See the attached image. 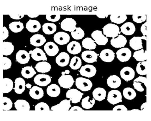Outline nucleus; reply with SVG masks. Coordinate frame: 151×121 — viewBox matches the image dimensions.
Segmentation results:
<instances>
[{
  "label": "nucleus",
  "mask_w": 151,
  "mask_h": 121,
  "mask_svg": "<svg viewBox=\"0 0 151 121\" xmlns=\"http://www.w3.org/2000/svg\"><path fill=\"white\" fill-rule=\"evenodd\" d=\"M103 30L105 37L109 38H116L121 33L118 26L114 24H108L105 25Z\"/></svg>",
  "instance_id": "f257e3e1"
},
{
  "label": "nucleus",
  "mask_w": 151,
  "mask_h": 121,
  "mask_svg": "<svg viewBox=\"0 0 151 121\" xmlns=\"http://www.w3.org/2000/svg\"><path fill=\"white\" fill-rule=\"evenodd\" d=\"M75 84L77 88L83 92L89 91L93 87L91 80L83 77H79L76 79Z\"/></svg>",
  "instance_id": "f03ea898"
},
{
  "label": "nucleus",
  "mask_w": 151,
  "mask_h": 121,
  "mask_svg": "<svg viewBox=\"0 0 151 121\" xmlns=\"http://www.w3.org/2000/svg\"><path fill=\"white\" fill-rule=\"evenodd\" d=\"M84 94L78 89H72L68 90L66 93V97L73 104H77L81 101Z\"/></svg>",
  "instance_id": "7ed1b4c3"
},
{
  "label": "nucleus",
  "mask_w": 151,
  "mask_h": 121,
  "mask_svg": "<svg viewBox=\"0 0 151 121\" xmlns=\"http://www.w3.org/2000/svg\"><path fill=\"white\" fill-rule=\"evenodd\" d=\"M107 101L113 105L122 102V97L121 92L115 89L110 91L108 94Z\"/></svg>",
  "instance_id": "20e7f679"
},
{
  "label": "nucleus",
  "mask_w": 151,
  "mask_h": 121,
  "mask_svg": "<svg viewBox=\"0 0 151 121\" xmlns=\"http://www.w3.org/2000/svg\"><path fill=\"white\" fill-rule=\"evenodd\" d=\"M58 83L63 88L70 89L74 83L73 76L69 74H62L58 79Z\"/></svg>",
  "instance_id": "39448f33"
},
{
  "label": "nucleus",
  "mask_w": 151,
  "mask_h": 121,
  "mask_svg": "<svg viewBox=\"0 0 151 121\" xmlns=\"http://www.w3.org/2000/svg\"><path fill=\"white\" fill-rule=\"evenodd\" d=\"M77 23L72 18H67L61 22L60 28L64 31L72 32L76 29Z\"/></svg>",
  "instance_id": "423d86ee"
},
{
  "label": "nucleus",
  "mask_w": 151,
  "mask_h": 121,
  "mask_svg": "<svg viewBox=\"0 0 151 121\" xmlns=\"http://www.w3.org/2000/svg\"><path fill=\"white\" fill-rule=\"evenodd\" d=\"M97 70L96 68L92 65L87 64L82 66L79 70V73L82 76L90 78L95 76Z\"/></svg>",
  "instance_id": "0eeeda50"
},
{
  "label": "nucleus",
  "mask_w": 151,
  "mask_h": 121,
  "mask_svg": "<svg viewBox=\"0 0 151 121\" xmlns=\"http://www.w3.org/2000/svg\"><path fill=\"white\" fill-rule=\"evenodd\" d=\"M34 82L39 86L45 87L51 83V78L50 76L45 74H39L35 77Z\"/></svg>",
  "instance_id": "6e6552de"
},
{
  "label": "nucleus",
  "mask_w": 151,
  "mask_h": 121,
  "mask_svg": "<svg viewBox=\"0 0 151 121\" xmlns=\"http://www.w3.org/2000/svg\"><path fill=\"white\" fill-rule=\"evenodd\" d=\"M94 41L99 45H105L108 42V39L104 35L100 30H95L91 34Z\"/></svg>",
  "instance_id": "1a4fd4ad"
},
{
  "label": "nucleus",
  "mask_w": 151,
  "mask_h": 121,
  "mask_svg": "<svg viewBox=\"0 0 151 121\" xmlns=\"http://www.w3.org/2000/svg\"><path fill=\"white\" fill-rule=\"evenodd\" d=\"M70 37L69 34L64 32H59L55 35L54 40L59 45H64L70 41Z\"/></svg>",
  "instance_id": "9d476101"
},
{
  "label": "nucleus",
  "mask_w": 151,
  "mask_h": 121,
  "mask_svg": "<svg viewBox=\"0 0 151 121\" xmlns=\"http://www.w3.org/2000/svg\"><path fill=\"white\" fill-rule=\"evenodd\" d=\"M116 56L120 62H127L132 57V51L128 48H122L117 51Z\"/></svg>",
  "instance_id": "9b49d317"
},
{
  "label": "nucleus",
  "mask_w": 151,
  "mask_h": 121,
  "mask_svg": "<svg viewBox=\"0 0 151 121\" xmlns=\"http://www.w3.org/2000/svg\"><path fill=\"white\" fill-rule=\"evenodd\" d=\"M44 49L46 54L50 57L55 56L59 51L58 46L51 41L46 43L44 45Z\"/></svg>",
  "instance_id": "f8f14e48"
},
{
  "label": "nucleus",
  "mask_w": 151,
  "mask_h": 121,
  "mask_svg": "<svg viewBox=\"0 0 151 121\" xmlns=\"http://www.w3.org/2000/svg\"><path fill=\"white\" fill-rule=\"evenodd\" d=\"M120 75L122 79L127 82H128L134 78L135 72L133 69L131 67H126L121 70Z\"/></svg>",
  "instance_id": "ddd939ff"
},
{
  "label": "nucleus",
  "mask_w": 151,
  "mask_h": 121,
  "mask_svg": "<svg viewBox=\"0 0 151 121\" xmlns=\"http://www.w3.org/2000/svg\"><path fill=\"white\" fill-rule=\"evenodd\" d=\"M142 40H147V37L143 36L142 37L135 36L133 37L130 40V42H129L130 47L136 51L143 49Z\"/></svg>",
  "instance_id": "4468645a"
},
{
  "label": "nucleus",
  "mask_w": 151,
  "mask_h": 121,
  "mask_svg": "<svg viewBox=\"0 0 151 121\" xmlns=\"http://www.w3.org/2000/svg\"><path fill=\"white\" fill-rule=\"evenodd\" d=\"M83 60L87 63H94L97 62L98 54L93 50H85L82 54Z\"/></svg>",
  "instance_id": "2eb2a0df"
},
{
  "label": "nucleus",
  "mask_w": 151,
  "mask_h": 121,
  "mask_svg": "<svg viewBox=\"0 0 151 121\" xmlns=\"http://www.w3.org/2000/svg\"><path fill=\"white\" fill-rule=\"evenodd\" d=\"M30 56L26 50H20L17 53L16 59L17 62L21 64L28 63L30 60Z\"/></svg>",
  "instance_id": "dca6fc26"
},
{
  "label": "nucleus",
  "mask_w": 151,
  "mask_h": 121,
  "mask_svg": "<svg viewBox=\"0 0 151 121\" xmlns=\"http://www.w3.org/2000/svg\"><path fill=\"white\" fill-rule=\"evenodd\" d=\"M30 53L31 57L35 60L46 61L47 60L46 54L41 49L36 48L32 51H30Z\"/></svg>",
  "instance_id": "f3484780"
},
{
  "label": "nucleus",
  "mask_w": 151,
  "mask_h": 121,
  "mask_svg": "<svg viewBox=\"0 0 151 121\" xmlns=\"http://www.w3.org/2000/svg\"><path fill=\"white\" fill-rule=\"evenodd\" d=\"M127 42L126 37L122 35H119L116 38H112L110 40L111 45L116 48L124 47L127 44Z\"/></svg>",
  "instance_id": "a211bd4d"
},
{
  "label": "nucleus",
  "mask_w": 151,
  "mask_h": 121,
  "mask_svg": "<svg viewBox=\"0 0 151 121\" xmlns=\"http://www.w3.org/2000/svg\"><path fill=\"white\" fill-rule=\"evenodd\" d=\"M45 37L40 34H35L31 37L30 39V44L35 47L42 46L46 42Z\"/></svg>",
  "instance_id": "6ab92c4d"
},
{
  "label": "nucleus",
  "mask_w": 151,
  "mask_h": 121,
  "mask_svg": "<svg viewBox=\"0 0 151 121\" xmlns=\"http://www.w3.org/2000/svg\"><path fill=\"white\" fill-rule=\"evenodd\" d=\"M99 57L104 62H112L115 58V54L112 50L108 49L102 50L99 55Z\"/></svg>",
  "instance_id": "aec40b11"
},
{
  "label": "nucleus",
  "mask_w": 151,
  "mask_h": 121,
  "mask_svg": "<svg viewBox=\"0 0 151 121\" xmlns=\"http://www.w3.org/2000/svg\"><path fill=\"white\" fill-rule=\"evenodd\" d=\"M70 56L67 53L63 52L57 55L55 58V62L59 66L64 67L69 63Z\"/></svg>",
  "instance_id": "412c9836"
},
{
  "label": "nucleus",
  "mask_w": 151,
  "mask_h": 121,
  "mask_svg": "<svg viewBox=\"0 0 151 121\" xmlns=\"http://www.w3.org/2000/svg\"><path fill=\"white\" fill-rule=\"evenodd\" d=\"M41 24L39 21L30 19L26 24V28L31 33H36L41 29Z\"/></svg>",
  "instance_id": "4be33fe9"
},
{
  "label": "nucleus",
  "mask_w": 151,
  "mask_h": 121,
  "mask_svg": "<svg viewBox=\"0 0 151 121\" xmlns=\"http://www.w3.org/2000/svg\"><path fill=\"white\" fill-rule=\"evenodd\" d=\"M29 94L33 99L40 100L44 97V90L39 86H34L30 89Z\"/></svg>",
  "instance_id": "5701e85b"
},
{
  "label": "nucleus",
  "mask_w": 151,
  "mask_h": 121,
  "mask_svg": "<svg viewBox=\"0 0 151 121\" xmlns=\"http://www.w3.org/2000/svg\"><path fill=\"white\" fill-rule=\"evenodd\" d=\"M70 101V100H64L61 101L59 104L53 106L50 110L51 111H69L71 108Z\"/></svg>",
  "instance_id": "b1692460"
},
{
  "label": "nucleus",
  "mask_w": 151,
  "mask_h": 121,
  "mask_svg": "<svg viewBox=\"0 0 151 121\" xmlns=\"http://www.w3.org/2000/svg\"><path fill=\"white\" fill-rule=\"evenodd\" d=\"M121 32L126 35H132L136 31L135 25L131 22H127L121 26Z\"/></svg>",
  "instance_id": "393cba45"
},
{
  "label": "nucleus",
  "mask_w": 151,
  "mask_h": 121,
  "mask_svg": "<svg viewBox=\"0 0 151 121\" xmlns=\"http://www.w3.org/2000/svg\"><path fill=\"white\" fill-rule=\"evenodd\" d=\"M26 83L24 79L22 78H17L15 80L14 91L17 94H23L25 90Z\"/></svg>",
  "instance_id": "a878e982"
},
{
  "label": "nucleus",
  "mask_w": 151,
  "mask_h": 121,
  "mask_svg": "<svg viewBox=\"0 0 151 121\" xmlns=\"http://www.w3.org/2000/svg\"><path fill=\"white\" fill-rule=\"evenodd\" d=\"M67 50L69 53L73 55H77L82 51L81 45L77 41L70 42L67 46Z\"/></svg>",
  "instance_id": "bb28decb"
},
{
  "label": "nucleus",
  "mask_w": 151,
  "mask_h": 121,
  "mask_svg": "<svg viewBox=\"0 0 151 121\" xmlns=\"http://www.w3.org/2000/svg\"><path fill=\"white\" fill-rule=\"evenodd\" d=\"M108 86L111 88L117 89L121 86L122 81L119 77L116 75H111L107 80Z\"/></svg>",
  "instance_id": "cd10ccee"
},
{
  "label": "nucleus",
  "mask_w": 151,
  "mask_h": 121,
  "mask_svg": "<svg viewBox=\"0 0 151 121\" xmlns=\"http://www.w3.org/2000/svg\"><path fill=\"white\" fill-rule=\"evenodd\" d=\"M147 78L146 77L139 76L133 81V87L135 89L139 92H143L144 90L143 85L146 87Z\"/></svg>",
  "instance_id": "c85d7f7f"
},
{
  "label": "nucleus",
  "mask_w": 151,
  "mask_h": 121,
  "mask_svg": "<svg viewBox=\"0 0 151 121\" xmlns=\"http://www.w3.org/2000/svg\"><path fill=\"white\" fill-rule=\"evenodd\" d=\"M106 91L103 88L98 87L93 91V97L94 100L101 102L105 99L106 96Z\"/></svg>",
  "instance_id": "c756f323"
},
{
  "label": "nucleus",
  "mask_w": 151,
  "mask_h": 121,
  "mask_svg": "<svg viewBox=\"0 0 151 121\" xmlns=\"http://www.w3.org/2000/svg\"><path fill=\"white\" fill-rule=\"evenodd\" d=\"M13 88V82L10 79H3L1 84V89L3 94L9 93Z\"/></svg>",
  "instance_id": "7c9ffc66"
},
{
  "label": "nucleus",
  "mask_w": 151,
  "mask_h": 121,
  "mask_svg": "<svg viewBox=\"0 0 151 121\" xmlns=\"http://www.w3.org/2000/svg\"><path fill=\"white\" fill-rule=\"evenodd\" d=\"M14 107L17 111L27 112L30 111V106L27 101L24 100H18L14 103Z\"/></svg>",
  "instance_id": "2f4dec72"
},
{
  "label": "nucleus",
  "mask_w": 151,
  "mask_h": 121,
  "mask_svg": "<svg viewBox=\"0 0 151 121\" xmlns=\"http://www.w3.org/2000/svg\"><path fill=\"white\" fill-rule=\"evenodd\" d=\"M35 68L37 72L42 73H48L51 70V65L46 62V61H43V62L38 63L35 65Z\"/></svg>",
  "instance_id": "473e14b6"
},
{
  "label": "nucleus",
  "mask_w": 151,
  "mask_h": 121,
  "mask_svg": "<svg viewBox=\"0 0 151 121\" xmlns=\"http://www.w3.org/2000/svg\"><path fill=\"white\" fill-rule=\"evenodd\" d=\"M60 91V88L58 85L53 84L47 87L46 93L49 97L55 98L59 96Z\"/></svg>",
  "instance_id": "72a5a7b5"
},
{
  "label": "nucleus",
  "mask_w": 151,
  "mask_h": 121,
  "mask_svg": "<svg viewBox=\"0 0 151 121\" xmlns=\"http://www.w3.org/2000/svg\"><path fill=\"white\" fill-rule=\"evenodd\" d=\"M22 76L27 79L32 78L35 75L36 72L32 66H26L22 69Z\"/></svg>",
  "instance_id": "f704fd0d"
},
{
  "label": "nucleus",
  "mask_w": 151,
  "mask_h": 121,
  "mask_svg": "<svg viewBox=\"0 0 151 121\" xmlns=\"http://www.w3.org/2000/svg\"><path fill=\"white\" fill-rule=\"evenodd\" d=\"M14 49V47L12 42L4 41L2 43V51L3 55H10L13 53Z\"/></svg>",
  "instance_id": "c9c22d12"
},
{
  "label": "nucleus",
  "mask_w": 151,
  "mask_h": 121,
  "mask_svg": "<svg viewBox=\"0 0 151 121\" xmlns=\"http://www.w3.org/2000/svg\"><path fill=\"white\" fill-rule=\"evenodd\" d=\"M42 30L45 34L47 35H50L56 32L57 26L53 23H45L42 26Z\"/></svg>",
  "instance_id": "e433bc0d"
},
{
  "label": "nucleus",
  "mask_w": 151,
  "mask_h": 121,
  "mask_svg": "<svg viewBox=\"0 0 151 121\" xmlns=\"http://www.w3.org/2000/svg\"><path fill=\"white\" fill-rule=\"evenodd\" d=\"M9 28L13 33H19L24 30V25L20 21L12 22L9 25Z\"/></svg>",
  "instance_id": "4c0bfd02"
},
{
  "label": "nucleus",
  "mask_w": 151,
  "mask_h": 121,
  "mask_svg": "<svg viewBox=\"0 0 151 121\" xmlns=\"http://www.w3.org/2000/svg\"><path fill=\"white\" fill-rule=\"evenodd\" d=\"M147 50L144 51L143 49L140 50H137L133 54V58L138 62H144L147 59Z\"/></svg>",
  "instance_id": "58836bf2"
},
{
  "label": "nucleus",
  "mask_w": 151,
  "mask_h": 121,
  "mask_svg": "<svg viewBox=\"0 0 151 121\" xmlns=\"http://www.w3.org/2000/svg\"><path fill=\"white\" fill-rule=\"evenodd\" d=\"M95 103V100L94 99L91 98L90 97L88 96L83 99L81 105L84 109H90L94 106Z\"/></svg>",
  "instance_id": "ea45409f"
},
{
  "label": "nucleus",
  "mask_w": 151,
  "mask_h": 121,
  "mask_svg": "<svg viewBox=\"0 0 151 121\" xmlns=\"http://www.w3.org/2000/svg\"><path fill=\"white\" fill-rule=\"evenodd\" d=\"M82 45L84 48L90 50L95 49L96 47V44L94 40H93L92 39L89 37H87L83 40L82 41Z\"/></svg>",
  "instance_id": "a19ab883"
},
{
  "label": "nucleus",
  "mask_w": 151,
  "mask_h": 121,
  "mask_svg": "<svg viewBox=\"0 0 151 121\" xmlns=\"http://www.w3.org/2000/svg\"><path fill=\"white\" fill-rule=\"evenodd\" d=\"M123 94L126 99L128 100H132L137 96L136 91L130 87H127L124 89Z\"/></svg>",
  "instance_id": "79ce46f5"
},
{
  "label": "nucleus",
  "mask_w": 151,
  "mask_h": 121,
  "mask_svg": "<svg viewBox=\"0 0 151 121\" xmlns=\"http://www.w3.org/2000/svg\"><path fill=\"white\" fill-rule=\"evenodd\" d=\"M13 106V103L10 99L3 97L1 102V109L3 111H9Z\"/></svg>",
  "instance_id": "37998d69"
},
{
  "label": "nucleus",
  "mask_w": 151,
  "mask_h": 121,
  "mask_svg": "<svg viewBox=\"0 0 151 121\" xmlns=\"http://www.w3.org/2000/svg\"><path fill=\"white\" fill-rule=\"evenodd\" d=\"M127 19L126 15H111L110 16V20L111 22L116 24H122L125 22Z\"/></svg>",
  "instance_id": "c03bdc74"
},
{
  "label": "nucleus",
  "mask_w": 151,
  "mask_h": 121,
  "mask_svg": "<svg viewBox=\"0 0 151 121\" xmlns=\"http://www.w3.org/2000/svg\"><path fill=\"white\" fill-rule=\"evenodd\" d=\"M147 62L146 61L138 63L136 67V71L137 73L142 76L147 75Z\"/></svg>",
  "instance_id": "a18cd8bd"
},
{
  "label": "nucleus",
  "mask_w": 151,
  "mask_h": 121,
  "mask_svg": "<svg viewBox=\"0 0 151 121\" xmlns=\"http://www.w3.org/2000/svg\"><path fill=\"white\" fill-rule=\"evenodd\" d=\"M82 63L80 58L78 57H74L72 58L69 66L73 70H78L81 68Z\"/></svg>",
  "instance_id": "49530a36"
},
{
  "label": "nucleus",
  "mask_w": 151,
  "mask_h": 121,
  "mask_svg": "<svg viewBox=\"0 0 151 121\" xmlns=\"http://www.w3.org/2000/svg\"><path fill=\"white\" fill-rule=\"evenodd\" d=\"M71 35L74 39L81 40L85 36V33L83 30L80 27L76 28L74 31L71 32Z\"/></svg>",
  "instance_id": "de8ad7c7"
},
{
  "label": "nucleus",
  "mask_w": 151,
  "mask_h": 121,
  "mask_svg": "<svg viewBox=\"0 0 151 121\" xmlns=\"http://www.w3.org/2000/svg\"><path fill=\"white\" fill-rule=\"evenodd\" d=\"M35 111L38 112H48L50 111L49 106L46 103L41 102L35 106Z\"/></svg>",
  "instance_id": "09e8293b"
},
{
  "label": "nucleus",
  "mask_w": 151,
  "mask_h": 121,
  "mask_svg": "<svg viewBox=\"0 0 151 121\" xmlns=\"http://www.w3.org/2000/svg\"><path fill=\"white\" fill-rule=\"evenodd\" d=\"M11 60L7 57H3L2 59V67L3 70H7L11 68Z\"/></svg>",
  "instance_id": "8fccbe9b"
},
{
  "label": "nucleus",
  "mask_w": 151,
  "mask_h": 121,
  "mask_svg": "<svg viewBox=\"0 0 151 121\" xmlns=\"http://www.w3.org/2000/svg\"><path fill=\"white\" fill-rule=\"evenodd\" d=\"M147 16L146 15H133L132 19L135 22L138 24L144 22L146 20Z\"/></svg>",
  "instance_id": "3c124183"
},
{
  "label": "nucleus",
  "mask_w": 151,
  "mask_h": 121,
  "mask_svg": "<svg viewBox=\"0 0 151 121\" xmlns=\"http://www.w3.org/2000/svg\"><path fill=\"white\" fill-rule=\"evenodd\" d=\"M46 19L49 21L52 22H56L58 21L60 19V15L59 14L51 15L47 14L46 16Z\"/></svg>",
  "instance_id": "603ef678"
},
{
  "label": "nucleus",
  "mask_w": 151,
  "mask_h": 121,
  "mask_svg": "<svg viewBox=\"0 0 151 121\" xmlns=\"http://www.w3.org/2000/svg\"><path fill=\"white\" fill-rule=\"evenodd\" d=\"M9 37V31L6 27L3 26L2 29V39L4 40Z\"/></svg>",
  "instance_id": "864d4df0"
},
{
  "label": "nucleus",
  "mask_w": 151,
  "mask_h": 121,
  "mask_svg": "<svg viewBox=\"0 0 151 121\" xmlns=\"http://www.w3.org/2000/svg\"><path fill=\"white\" fill-rule=\"evenodd\" d=\"M127 108L123 105H117L114 107L113 109V111H127Z\"/></svg>",
  "instance_id": "5fc2aeb1"
},
{
  "label": "nucleus",
  "mask_w": 151,
  "mask_h": 121,
  "mask_svg": "<svg viewBox=\"0 0 151 121\" xmlns=\"http://www.w3.org/2000/svg\"><path fill=\"white\" fill-rule=\"evenodd\" d=\"M147 23H144V24L142 25V27L141 28V31L142 34L143 35V36L147 37Z\"/></svg>",
  "instance_id": "6e6d98bb"
},
{
  "label": "nucleus",
  "mask_w": 151,
  "mask_h": 121,
  "mask_svg": "<svg viewBox=\"0 0 151 121\" xmlns=\"http://www.w3.org/2000/svg\"><path fill=\"white\" fill-rule=\"evenodd\" d=\"M9 16L13 19L20 20L24 18V15L11 14Z\"/></svg>",
  "instance_id": "4d7b16f0"
},
{
  "label": "nucleus",
  "mask_w": 151,
  "mask_h": 121,
  "mask_svg": "<svg viewBox=\"0 0 151 121\" xmlns=\"http://www.w3.org/2000/svg\"><path fill=\"white\" fill-rule=\"evenodd\" d=\"M69 111H83V110L82 109V108L80 107H78V106H74V107L70 108Z\"/></svg>",
  "instance_id": "13d9d810"
},
{
  "label": "nucleus",
  "mask_w": 151,
  "mask_h": 121,
  "mask_svg": "<svg viewBox=\"0 0 151 121\" xmlns=\"http://www.w3.org/2000/svg\"><path fill=\"white\" fill-rule=\"evenodd\" d=\"M96 15L100 19H106V18H108L109 15L104 14H97Z\"/></svg>",
  "instance_id": "bf43d9fd"
},
{
  "label": "nucleus",
  "mask_w": 151,
  "mask_h": 121,
  "mask_svg": "<svg viewBox=\"0 0 151 121\" xmlns=\"http://www.w3.org/2000/svg\"><path fill=\"white\" fill-rule=\"evenodd\" d=\"M39 14H31L28 15V16L30 18H36L39 16Z\"/></svg>",
  "instance_id": "052dcab7"
},
{
  "label": "nucleus",
  "mask_w": 151,
  "mask_h": 121,
  "mask_svg": "<svg viewBox=\"0 0 151 121\" xmlns=\"http://www.w3.org/2000/svg\"><path fill=\"white\" fill-rule=\"evenodd\" d=\"M70 73V71L69 70H65L64 72H63L61 73V74H69Z\"/></svg>",
  "instance_id": "680f3d73"
},
{
  "label": "nucleus",
  "mask_w": 151,
  "mask_h": 121,
  "mask_svg": "<svg viewBox=\"0 0 151 121\" xmlns=\"http://www.w3.org/2000/svg\"><path fill=\"white\" fill-rule=\"evenodd\" d=\"M26 87L28 89H30L32 88V85H31V84H26Z\"/></svg>",
  "instance_id": "e2e57ef3"
}]
</instances>
